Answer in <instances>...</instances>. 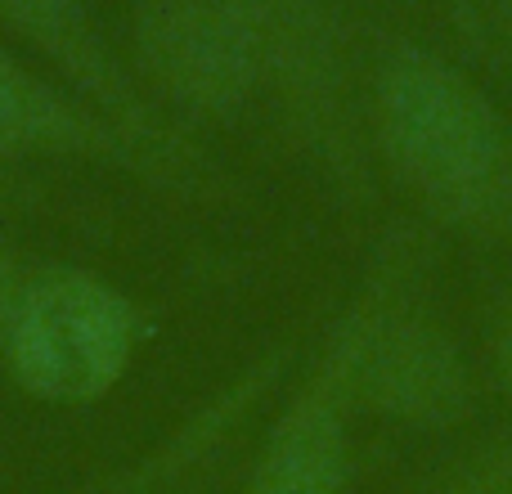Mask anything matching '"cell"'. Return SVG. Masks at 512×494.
I'll return each mask as SVG.
<instances>
[{
	"label": "cell",
	"mask_w": 512,
	"mask_h": 494,
	"mask_svg": "<svg viewBox=\"0 0 512 494\" xmlns=\"http://www.w3.org/2000/svg\"><path fill=\"white\" fill-rule=\"evenodd\" d=\"M369 149L445 230L512 234V131L445 59L409 45L387 54L369 95Z\"/></svg>",
	"instance_id": "obj_1"
},
{
	"label": "cell",
	"mask_w": 512,
	"mask_h": 494,
	"mask_svg": "<svg viewBox=\"0 0 512 494\" xmlns=\"http://www.w3.org/2000/svg\"><path fill=\"white\" fill-rule=\"evenodd\" d=\"M243 14L261 63V86H274L283 126L342 194L369 185V131L351 90L342 27L328 0H230Z\"/></svg>",
	"instance_id": "obj_2"
},
{
	"label": "cell",
	"mask_w": 512,
	"mask_h": 494,
	"mask_svg": "<svg viewBox=\"0 0 512 494\" xmlns=\"http://www.w3.org/2000/svg\"><path fill=\"white\" fill-rule=\"evenodd\" d=\"M0 337L23 391L50 405H90L131 369L144 315L99 274L45 270L23 279Z\"/></svg>",
	"instance_id": "obj_3"
},
{
	"label": "cell",
	"mask_w": 512,
	"mask_h": 494,
	"mask_svg": "<svg viewBox=\"0 0 512 494\" xmlns=\"http://www.w3.org/2000/svg\"><path fill=\"white\" fill-rule=\"evenodd\" d=\"M405 247L387 252L373 265L369 283H360L355 301L337 315L315 364L301 387L265 432L256 468L243 494H346L351 481V418L360 414V369L369 351V333L387 292L405 274Z\"/></svg>",
	"instance_id": "obj_4"
},
{
	"label": "cell",
	"mask_w": 512,
	"mask_h": 494,
	"mask_svg": "<svg viewBox=\"0 0 512 494\" xmlns=\"http://www.w3.org/2000/svg\"><path fill=\"white\" fill-rule=\"evenodd\" d=\"M135 59L167 104L194 117H234L261 90L252 32L230 0H144Z\"/></svg>",
	"instance_id": "obj_5"
},
{
	"label": "cell",
	"mask_w": 512,
	"mask_h": 494,
	"mask_svg": "<svg viewBox=\"0 0 512 494\" xmlns=\"http://www.w3.org/2000/svg\"><path fill=\"white\" fill-rule=\"evenodd\" d=\"M0 18L63 72L81 104L117 126L158 176H176V171L189 176L194 144L171 131L162 108L117 63V54L108 50L77 0H0Z\"/></svg>",
	"instance_id": "obj_6"
},
{
	"label": "cell",
	"mask_w": 512,
	"mask_h": 494,
	"mask_svg": "<svg viewBox=\"0 0 512 494\" xmlns=\"http://www.w3.org/2000/svg\"><path fill=\"white\" fill-rule=\"evenodd\" d=\"M405 274L373 319L360 369V405L387 423L436 432L468 418L472 373L454 337L405 301Z\"/></svg>",
	"instance_id": "obj_7"
},
{
	"label": "cell",
	"mask_w": 512,
	"mask_h": 494,
	"mask_svg": "<svg viewBox=\"0 0 512 494\" xmlns=\"http://www.w3.org/2000/svg\"><path fill=\"white\" fill-rule=\"evenodd\" d=\"M0 158H99L117 167H149L140 149L95 108L36 77L5 50H0Z\"/></svg>",
	"instance_id": "obj_8"
},
{
	"label": "cell",
	"mask_w": 512,
	"mask_h": 494,
	"mask_svg": "<svg viewBox=\"0 0 512 494\" xmlns=\"http://www.w3.org/2000/svg\"><path fill=\"white\" fill-rule=\"evenodd\" d=\"M495 378L512 396V297L504 301V315H499V328H495Z\"/></svg>",
	"instance_id": "obj_9"
},
{
	"label": "cell",
	"mask_w": 512,
	"mask_h": 494,
	"mask_svg": "<svg viewBox=\"0 0 512 494\" xmlns=\"http://www.w3.org/2000/svg\"><path fill=\"white\" fill-rule=\"evenodd\" d=\"M18 292H23V279H18V274H14V265H9V256L0 252V328H5V319H9V310H14Z\"/></svg>",
	"instance_id": "obj_10"
}]
</instances>
